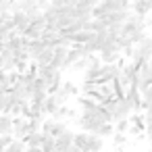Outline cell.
<instances>
[{
    "label": "cell",
    "instance_id": "1",
    "mask_svg": "<svg viewBox=\"0 0 152 152\" xmlns=\"http://www.w3.org/2000/svg\"><path fill=\"white\" fill-rule=\"evenodd\" d=\"M106 110H108V115H110V119H113V123H117V121H121V119H127L129 115H133V106L129 104V100L123 96V98H113V100H108L106 104Z\"/></svg>",
    "mask_w": 152,
    "mask_h": 152
},
{
    "label": "cell",
    "instance_id": "2",
    "mask_svg": "<svg viewBox=\"0 0 152 152\" xmlns=\"http://www.w3.org/2000/svg\"><path fill=\"white\" fill-rule=\"evenodd\" d=\"M34 127L27 117H13V137L15 140H25L27 133H31Z\"/></svg>",
    "mask_w": 152,
    "mask_h": 152
},
{
    "label": "cell",
    "instance_id": "3",
    "mask_svg": "<svg viewBox=\"0 0 152 152\" xmlns=\"http://www.w3.org/2000/svg\"><path fill=\"white\" fill-rule=\"evenodd\" d=\"M75 125L79 127V131H86V133H96V131H98V127L102 125V121L92 119V117H86V115H77V117H75Z\"/></svg>",
    "mask_w": 152,
    "mask_h": 152
},
{
    "label": "cell",
    "instance_id": "4",
    "mask_svg": "<svg viewBox=\"0 0 152 152\" xmlns=\"http://www.w3.org/2000/svg\"><path fill=\"white\" fill-rule=\"evenodd\" d=\"M77 17H75V7H63V9H58V29H67L73 21H75Z\"/></svg>",
    "mask_w": 152,
    "mask_h": 152
},
{
    "label": "cell",
    "instance_id": "5",
    "mask_svg": "<svg viewBox=\"0 0 152 152\" xmlns=\"http://www.w3.org/2000/svg\"><path fill=\"white\" fill-rule=\"evenodd\" d=\"M67 54H69V46H56L54 48V58H52V67L56 69H67Z\"/></svg>",
    "mask_w": 152,
    "mask_h": 152
},
{
    "label": "cell",
    "instance_id": "6",
    "mask_svg": "<svg viewBox=\"0 0 152 152\" xmlns=\"http://www.w3.org/2000/svg\"><path fill=\"white\" fill-rule=\"evenodd\" d=\"M131 13L140 17H148L152 13V0H133L131 2Z\"/></svg>",
    "mask_w": 152,
    "mask_h": 152
},
{
    "label": "cell",
    "instance_id": "7",
    "mask_svg": "<svg viewBox=\"0 0 152 152\" xmlns=\"http://www.w3.org/2000/svg\"><path fill=\"white\" fill-rule=\"evenodd\" d=\"M63 71L61 69H56L48 79H46V88H48V94H54L56 90H61V86H63Z\"/></svg>",
    "mask_w": 152,
    "mask_h": 152
},
{
    "label": "cell",
    "instance_id": "8",
    "mask_svg": "<svg viewBox=\"0 0 152 152\" xmlns=\"http://www.w3.org/2000/svg\"><path fill=\"white\" fill-rule=\"evenodd\" d=\"M102 150H104V137L96 133H88V146L83 152H102Z\"/></svg>",
    "mask_w": 152,
    "mask_h": 152
},
{
    "label": "cell",
    "instance_id": "9",
    "mask_svg": "<svg viewBox=\"0 0 152 152\" xmlns=\"http://www.w3.org/2000/svg\"><path fill=\"white\" fill-rule=\"evenodd\" d=\"M13 23H15V29H19V31H21V36H23V31L31 25V21H29L27 13H23V11L13 13Z\"/></svg>",
    "mask_w": 152,
    "mask_h": 152
},
{
    "label": "cell",
    "instance_id": "10",
    "mask_svg": "<svg viewBox=\"0 0 152 152\" xmlns=\"http://www.w3.org/2000/svg\"><path fill=\"white\" fill-rule=\"evenodd\" d=\"M73 133H75V131L67 129L65 133H61L58 137H54V140H56V152H65V148H69V146L73 144Z\"/></svg>",
    "mask_w": 152,
    "mask_h": 152
},
{
    "label": "cell",
    "instance_id": "11",
    "mask_svg": "<svg viewBox=\"0 0 152 152\" xmlns=\"http://www.w3.org/2000/svg\"><path fill=\"white\" fill-rule=\"evenodd\" d=\"M98 56H100L102 65H115V63H119L121 52L119 50H102V52H98Z\"/></svg>",
    "mask_w": 152,
    "mask_h": 152
},
{
    "label": "cell",
    "instance_id": "12",
    "mask_svg": "<svg viewBox=\"0 0 152 152\" xmlns=\"http://www.w3.org/2000/svg\"><path fill=\"white\" fill-rule=\"evenodd\" d=\"M77 115H79V113H77L75 108H69L67 104H63V106H58V110L52 115V119H56V121H63V119H71V117L75 119Z\"/></svg>",
    "mask_w": 152,
    "mask_h": 152
},
{
    "label": "cell",
    "instance_id": "13",
    "mask_svg": "<svg viewBox=\"0 0 152 152\" xmlns=\"http://www.w3.org/2000/svg\"><path fill=\"white\" fill-rule=\"evenodd\" d=\"M46 48H48V46H46L42 40H31V42H29V58H31V61H36V58L46 50Z\"/></svg>",
    "mask_w": 152,
    "mask_h": 152
},
{
    "label": "cell",
    "instance_id": "14",
    "mask_svg": "<svg viewBox=\"0 0 152 152\" xmlns=\"http://www.w3.org/2000/svg\"><path fill=\"white\" fill-rule=\"evenodd\" d=\"M0 135H13V117L0 115Z\"/></svg>",
    "mask_w": 152,
    "mask_h": 152
},
{
    "label": "cell",
    "instance_id": "15",
    "mask_svg": "<svg viewBox=\"0 0 152 152\" xmlns=\"http://www.w3.org/2000/svg\"><path fill=\"white\" fill-rule=\"evenodd\" d=\"M56 110H58V102H56V98H54L52 94H48L46 100H44V108H42V113H44V115H54Z\"/></svg>",
    "mask_w": 152,
    "mask_h": 152
},
{
    "label": "cell",
    "instance_id": "16",
    "mask_svg": "<svg viewBox=\"0 0 152 152\" xmlns=\"http://www.w3.org/2000/svg\"><path fill=\"white\" fill-rule=\"evenodd\" d=\"M52 58H54V48L48 46V48L36 58V63H38V65H52Z\"/></svg>",
    "mask_w": 152,
    "mask_h": 152
},
{
    "label": "cell",
    "instance_id": "17",
    "mask_svg": "<svg viewBox=\"0 0 152 152\" xmlns=\"http://www.w3.org/2000/svg\"><path fill=\"white\" fill-rule=\"evenodd\" d=\"M42 137H44L42 131H31V133H27V137L23 142H25V146H42Z\"/></svg>",
    "mask_w": 152,
    "mask_h": 152
},
{
    "label": "cell",
    "instance_id": "18",
    "mask_svg": "<svg viewBox=\"0 0 152 152\" xmlns=\"http://www.w3.org/2000/svg\"><path fill=\"white\" fill-rule=\"evenodd\" d=\"M73 144L83 152L86 146H88V133H86V131H75V133H73Z\"/></svg>",
    "mask_w": 152,
    "mask_h": 152
},
{
    "label": "cell",
    "instance_id": "19",
    "mask_svg": "<svg viewBox=\"0 0 152 152\" xmlns=\"http://www.w3.org/2000/svg\"><path fill=\"white\" fill-rule=\"evenodd\" d=\"M44 152H54L56 150V140L52 137V135H46L44 133V137H42V146H40Z\"/></svg>",
    "mask_w": 152,
    "mask_h": 152
},
{
    "label": "cell",
    "instance_id": "20",
    "mask_svg": "<svg viewBox=\"0 0 152 152\" xmlns=\"http://www.w3.org/2000/svg\"><path fill=\"white\" fill-rule=\"evenodd\" d=\"M54 71H56V67H52V65H38V77L44 79V81H46Z\"/></svg>",
    "mask_w": 152,
    "mask_h": 152
},
{
    "label": "cell",
    "instance_id": "21",
    "mask_svg": "<svg viewBox=\"0 0 152 152\" xmlns=\"http://www.w3.org/2000/svg\"><path fill=\"white\" fill-rule=\"evenodd\" d=\"M61 90H65L71 98H75V96H79V88L73 83V81H69V79H65L63 81V86H61Z\"/></svg>",
    "mask_w": 152,
    "mask_h": 152
},
{
    "label": "cell",
    "instance_id": "22",
    "mask_svg": "<svg viewBox=\"0 0 152 152\" xmlns=\"http://www.w3.org/2000/svg\"><path fill=\"white\" fill-rule=\"evenodd\" d=\"M113 133H115V123H102L96 131V135H100V137H108Z\"/></svg>",
    "mask_w": 152,
    "mask_h": 152
},
{
    "label": "cell",
    "instance_id": "23",
    "mask_svg": "<svg viewBox=\"0 0 152 152\" xmlns=\"http://www.w3.org/2000/svg\"><path fill=\"white\" fill-rule=\"evenodd\" d=\"M67 129H69V127H67V123H63V121H56V119H54L50 135H52V137H58V135H61V133H65Z\"/></svg>",
    "mask_w": 152,
    "mask_h": 152
},
{
    "label": "cell",
    "instance_id": "24",
    "mask_svg": "<svg viewBox=\"0 0 152 152\" xmlns=\"http://www.w3.org/2000/svg\"><path fill=\"white\" fill-rule=\"evenodd\" d=\"M27 150V146H25V142L23 140H13L11 142V146L4 150V152H25Z\"/></svg>",
    "mask_w": 152,
    "mask_h": 152
},
{
    "label": "cell",
    "instance_id": "25",
    "mask_svg": "<svg viewBox=\"0 0 152 152\" xmlns=\"http://www.w3.org/2000/svg\"><path fill=\"white\" fill-rule=\"evenodd\" d=\"M129 127H131L129 119H121V121H117V123H115V133H127V131H129Z\"/></svg>",
    "mask_w": 152,
    "mask_h": 152
},
{
    "label": "cell",
    "instance_id": "26",
    "mask_svg": "<svg viewBox=\"0 0 152 152\" xmlns=\"http://www.w3.org/2000/svg\"><path fill=\"white\" fill-rule=\"evenodd\" d=\"M127 144V133H113V146L115 148H123Z\"/></svg>",
    "mask_w": 152,
    "mask_h": 152
},
{
    "label": "cell",
    "instance_id": "27",
    "mask_svg": "<svg viewBox=\"0 0 152 152\" xmlns=\"http://www.w3.org/2000/svg\"><path fill=\"white\" fill-rule=\"evenodd\" d=\"M52 96L56 98V102H58V106H63V104H67V102H69V98H71V96H69V94H67L65 90H56V92H54Z\"/></svg>",
    "mask_w": 152,
    "mask_h": 152
},
{
    "label": "cell",
    "instance_id": "28",
    "mask_svg": "<svg viewBox=\"0 0 152 152\" xmlns=\"http://www.w3.org/2000/svg\"><path fill=\"white\" fill-rule=\"evenodd\" d=\"M100 2H102V0H79L75 7H79V9H90V11H92V9L98 7Z\"/></svg>",
    "mask_w": 152,
    "mask_h": 152
},
{
    "label": "cell",
    "instance_id": "29",
    "mask_svg": "<svg viewBox=\"0 0 152 152\" xmlns=\"http://www.w3.org/2000/svg\"><path fill=\"white\" fill-rule=\"evenodd\" d=\"M15 137L13 135H0V152H4L9 146H11V142H13Z\"/></svg>",
    "mask_w": 152,
    "mask_h": 152
},
{
    "label": "cell",
    "instance_id": "30",
    "mask_svg": "<svg viewBox=\"0 0 152 152\" xmlns=\"http://www.w3.org/2000/svg\"><path fill=\"white\" fill-rule=\"evenodd\" d=\"M50 4L54 9H63V7H67V0H50Z\"/></svg>",
    "mask_w": 152,
    "mask_h": 152
},
{
    "label": "cell",
    "instance_id": "31",
    "mask_svg": "<svg viewBox=\"0 0 152 152\" xmlns=\"http://www.w3.org/2000/svg\"><path fill=\"white\" fill-rule=\"evenodd\" d=\"M144 133H146V137H148V142L152 144V123H148V125H146V129H144Z\"/></svg>",
    "mask_w": 152,
    "mask_h": 152
},
{
    "label": "cell",
    "instance_id": "32",
    "mask_svg": "<svg viewBox=\"0 0 152 152\" xmlns=\"http://www.w3.org/2000/svg\"><path fill=\"white\" fill-rule=\"evenodd\" d=\"M38 7H40L42 11H46V9L50 7V0H38Z\"/></svg>",
    "mask_w": 152,
    "mask_h": 152
},
{
    "label": "cell",
    "instance_id": "33",
    "mask_svg": "<svg viewBox=\"0 0 152 152\" xmlns=\"http://www.w3.org/2000/svg\"><path fill=\"white\" fill-rule=\"evenodd\" d=\"M25 152H44V150H42L40 146H27V150H25Z\"/></svg>",
    "mask_w": 152,
    "mask_h": 152
},
{
    "label": "cell",
    "instance_id": "34",
    "mask_svg": "<svg viewBox=\"0 0 152 152\" xmlns=\"http://www.w3.org/2000/svg\"><path fill=\"white\" fill-rule=\"evenodd\" d=\"M65 152H81V150H79V148H77L75 144H71L69 148H65Z\"/></svg>",
    "mask_w": 152,
    "mask_h": 152
},
{
    "label": "cell",
    "instance_id": "35",
    "mask_svg": "<svg viewBox=\"0 0 152 152\" xmlns=\"http://www.w3.org/2000/svg\"><path fill=\"white\" fill-rule=\"evenodd\" d=\"M77 2H79V0H67V4H69V7H75Z\"/></svg>",
    "mask_w": 152,
    "mask_h": 152
},
{
    "label": "cell",
    "instance_id": "36",
    "mask_svg": "<svg viewBox=\"0 0 152 152\" xmlns=\"http://www.w3.org/2000/svg\"><path fill=\"white\" fill-rule=\"evenodd\" d=\"M152 27V19H146V29H150Z\"/></svg>",
    "mask_w": 152,
    "mask_h": 152
},
{
    "label": "cell",
    "instance_id": "37",
    "mask_svg": "<svg viewBox=\"0 0 152 152\" xmlns=\"http://www.w3.org/2000/svg\"><path fill=\"white\" fill-rule=\"evenodd\" d=\"M2 48H4V44H0V52H2Z\"/></svg>",
    "mask_w": 152,
    "mask_h": 152
},
{
    "label": "cell",
    "instance_id": "38",
    "mask_svg": "<svg viewBox=\"0 0 152 152\" xmlns=\"http://www.w3.org/2000/svg\"><path fill=\"white\" fill-rule=\"evenodd\" d=\"M54 152H56V150H54Z\"/></svg>",
    "mask_w": 152,
    "mask_h": 152
}]
</instances>
